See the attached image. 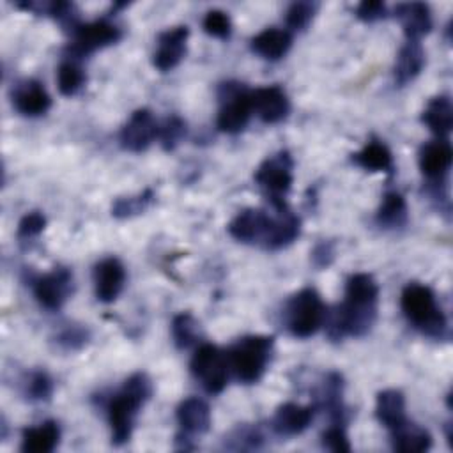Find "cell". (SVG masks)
Listing matches in <instances>:
<instances>
[{
    "mask_svg": "<svg viewBox=\"0 0 453 453\" xmlns=\"http://www.w3.org/2000/svg\"><path fill=\"white\" fill-rule=\"evenodd\" d=\"M152 395V384L142 372L133 373L122 389L108 402V423L111 428V442L122 444L131 437L138 409Z\"/></svg>",
    "mask_w": 453,
    "mask_h": 453,
    "instance_id": "6da1fadb",
    "label": "cell"
},
{
    "mask_svg": "<svg viewBox=\"0 0 453 453\" xmlns=\"http://www.w3.org/2000/svg\"><path fill=\"white\" fill-rule=\"evenodd\" d=\"M402 311L421 333L441 336L446 329V317L437 306L434 292L421 283H409L400 297Z\"/></svg>",
    "mask_w": 453,
    "mask_h": 453,
    "instance_id": "7a4b0ae2",
    "label": "cell"
},
{
    "mask_svg": "<svg viewBox=\"0 0 453 453\" xmlns=\"http://www.w3.org/2000/svg\"><path fill=\"white\" fill-rule=\"evenodd\" d=\"M273 336L255 334L244 336L232 345V349L226 354V359L228 366L234 370L235 377L241 382L251 384L264 375L273 352Z\"/></svg>",
    "mask_w": 453,
    "mask_h": 453,
    "instance_id": "3957f363",
    "label": "cell"
},
{
    "mask_svg": "<svg viewBox=\"0 0 453 453\" xmlns=\"http://www.w3.org/2000/svg\"><path fill=\"white\" fill-rule=\"evenodd\" d=\"M326 320V306L313 288H303L294 294L285 306V322L297 338L315 334Z\"/></svg>",
    "mask_w": 453,
    "mask_h": 453,
    "instance_id": "277c9868",
    "label": "cell"
},
{
    "mask_svg": "<svg viewBox=\"0 0 453 453\" xmlns=\"http://www.w3.org/2000/svg\"><path fill=\"white\" fill-rule=\"evenodd\" d=\"M292 157L287 150L269 156L255 172V182L265 191L274 209L287 207L285 195L292 184Z\"/></svg>",
    "mask_w": 453,
    "mask_h": 453,
    "instance_id": "5b68a950",
    "label": "cell"
},
{
    "mask_svg": "<svg viewBox=\"0 0 453 453\" xmlns=\"http://www.w3.org/2000/svg\"><path fill=\"white\" fill-rule=\"evenodd\" d=\"M228 359L212 343L200 345L191 357V373L200 380L203 389L211 395L221 393L228 379Z\"/></svg>",
    "mask_w": 453,
    "mask_h": 453,
    "instance_id": "8992f818",
    "label": "cell"
},
{
    "mask_svg": "<svg viewBox=\"0 0 453 453\" xmlns=\"http://www.w3.org/2000/svg\"><path fill=\"white\" fill-rule=\"evenodd\" d=\"M221 108L218 113V127L225 133H239L246 127L253 110L250 90L239 83H223L219 88Z\"/></svg>",
    "mask_w": 453,
    "mask_h": 453,
    "instance_id": "52a82bcc",
    "label": "cell"
},
{
    "mask_svg": "<svg viewBox=\"0 0 453 453\" xmlns=\"http://www.w3.org/2000/svg\"><path fill=\"white\" fill-rule=\"evenodd\" d=\"M120 39V30L106 19H97L74 27V39L71 51L74 55H88Z\"/></svg>",
    "mask_w": 453,
    "mask_h": 453,
    "instance_id": "ba28073f",
    "label": "cell"
},
{
    "mask_svg": "<svg viewBox=\"0 0 453 453\" xmlns=\"http://www.w3.org/2000/svg\"><path fill=\"white\" fill-rule=\"evenodd\" d=\"M73 274L65 267H55L51 273L35 278L34 296L48 310H58L69 297Z\"/></svg>",
    "mask_w": 453,
    "mask_h": 453,
    "instance_id": "9c48e42d",
    "label": "cell"
},
{
    "mask_svg": "<svg viewBox=\"0 0 453 453\" xmlns=\"http://www.w3.org/2000/svg\"><path fill=\"white\" fill-rule=\"evenodd\" d=\"M159 134V126L147 108L136 110L120 131V143L131 152L145 150Z\"/></svg>",
    "mask_w": 453,
    "mask_h": 453,
    "instance_id": "30bf717a",
    "label": "cell"
},
{
    "mask_svg": "<svg viewBox=\"0 0 453 453\" xmlns=\"http://www.w3.org/2000/svg\"><path fill=\"white\" fill-rule=\"evenodd\" d=\"M251 99V110L265 122V124H276L283 120L288 115L290 103L283 88L278 85L271 87H260L250 92Z\"/></svg>",
    "mask_w": 453,
    "mask_h": 453,
    "instance_id": "8fae6325",
    "label": "cell"
},
{
    "mask_svg": "<svg viewBox=\"0 0 453 453\" xmlns=\"http://www.w3.org/2000/svg\"><path fill=\"white\" fill-rule=\"evenodd\" d=\"M188 35H189V30L188 27H182V25L161 32L157 35V46L152 57V64L163 73L173 69L186 55Z\"/></svg>",
    "mask_w": 453,
    "mask_h": 453,
    "instance_id": "7c38bea8",
    "label": "cell"
},
{
    "mask_svg": "<svg viewBox=\"0 0 453 453\" xmlns=\"http://www.w3.org/2000/svg\"><path fill=\"white\" fill-rule=\"evenodd\" d=\"M271 225V216L260 209L241 211L228 225V232L234 239L241 242L265 241Z\"/></svg>",
    "mask_w": 453,
    "mask_h": 453,
    "instance_id": "4fadbf2b",
    "label": "cell"
},
{
    "mask_svg": "<svg viewBox=\"0 0 453 453\" xmlns=\"http://www.w3.org/2000/svg\"><path fill=\"white\" fill-rule=\"evenodd\" d=\"M126 281V271L120 260L110 257L94 267L96 296L103 303H111L120 294Z\"/></svg>",
    "mask_w": 453,
    "mask_h": 453,
    "instance_id": "5bb4252c",
    "label": "cell"
},
{
    "mask_svg": "<svg viewBox=\"0 0 453 453\" xmlns=\"http://www.w3.org/2000/svg\"><path fill=\"white\" fill-rule=\"evenodd\" d=\"M12 104L19 113L27 117H37L50 110L51 99L46 88L39 81L25 80L14 87Z\"/></svg>",
    "mask_w": 453,
    "mask_h": 453,
    "instance_id": "9a60e30c",
    "label": "cell"
},
{
    "mask_svg": "<svg viewBox=\"0 0 453 453\" xmlns=\"http://www.w3.org/2000/svg\"><path fill=\"white\" fill-rule=\"evenodd\" d=\"M177 421L184 432V437L202 435L211 426V409L202 398L189 396L179 403Z\"/></svg>",
    "mask_w": 453,
    "mask_h": 453,
    "instance_id": "2e32d148",
    "label": "cell"
},
{
    "mask_svg": "<svg viewBox=\"0 0 453 453\" xmlns=\"http://www.w3.org/2000/svg\"><path fill=\"white\" fill-rule=\"evenodd\" d=\"M453 150L446 138L428 142L419 150V168L428 179H441L451 166Z\"/></svg>",
    "mask_w": 453,
    "mask_h": 453,
    "instance_id": "e0dca14e",
    "label": "cell"
},
{
    "mask_svg": "<svg viewBox=\"0 0 453 453\" xmlns=\"http://www.w3.org/2000/svg\"><path fill=\"white\" fill-rule=\"evenodd\" d=\"M315 409L311 405H299V403H283L276 409L273 418V428L280 435H297L308 428L310 421L313 419Z\"/></svg>",
    "mask_w": 453,
    "mask_h": 453,
    "instance_id": "ac0fdd59",
    "label": "cell"
},
{
    "mask_svg": "<svg viewBox=\"0 0 453 453\" xmlns=\"http://www.w3.org/2000/svg\"><path fill=\"white\" fill-rule=\"evenodd\" d=\"M396 18L402 23V28L407 35V41H416L423 35H426L432 28V14L426 4L421 2H411V4H400L396 5Z\"/></svg>",
    "mask_w": 453,
    "mask_h": 453,
    "instance_id": "d6986e66",
    "label": "cell"
},
{
    "mask_svg": "<svg viewBox=\"0 0 453 453\" xmlns=\"http://www.w3.org/2000/svg\"><path fill=\"white\" fill-rule=\"evenodd\" d=\"M278 216H271V225L264 246L269 250H278L290 244L299 235V218L294 216L288 207L276 209Z\"/></svg>",
    "mask_w": 453,
    "mask_h": 453,
    "instance_id": "ffe728a7",
    "label": "cell"
},
{
    "mask_svg": "<svg viewBox=\"0 0 453 453\" xmlns=\"http://www.w3.org/2000/svg\"><path fill=\"white\" fill-rule=\"evenodd\" d=\"M391 441H393V448L396 451H403V453H419V451H426L432 446V437L430 434L421 428L416 423L411 421H403L398 426L391 428Z\"/></svg>",
    "mask_w": 453,
    "mask_h": 453,
    "instance_id": "44dd1931",
    "label": "cell"
},
{
    "mask_svg": "<svg viewBox=\"0 0 453 453\" xmlns=\"http://www.w3.org/2000/svg\"><path fill=\"white\" fill-rule=\"evenodd\" d=\"M60 439V428L55 421H44L39 426L25 428L21 449L25 453H50L57 448Z\"/></svg>",
    "mask_w": 453,
    "mask_h": 453,
    "instance_id": "7402d4cb",
    "label": "cell"
},
{
    "mask_svg": "<svg viewBox=\"0 0 453 453\" xmlns=\"http://www.w3.org/2000/svg\"><path fill=\"white\" fill-rule=\"evenodd\" d=\"M292 44V37L281 28H265L251 39V50L267 60L281 58Z\"/></svg>",
    "mask_w": 453,
    "mask_h": 453,
    "instance_id": "603a6c76",
    "label": "cell"
},
{
    "mask_svg": "<svg viewBox=\"0 0 453 453\" xmlns=\"http://www.w3.org/2000/svg\"><path fill=\"white\" fill-rule=\"evenodd\" d=\"M425 65V53L419 42L416 41H407L396 57L395 64V80L398 85H405L412 81L423 69Z\"/></svg>",
    "mask_w": 453,
    "mask_h": 453,
    "instance_id": "cb8c5ba5",
    "label": "cell"
},
{
    "mask_svg": "<svg viewBox=\"0 0 453 453\" xmlns=\"http://www.w3.org/2000/svg\"><path fill=\"white\" fill-rule=\"evenodd\" d=\"M377 419L388 428H395L403 423L405 418V398L398 389H384L377 395L375 402Z\"/></svg>",
    "mask_w": 453,
    "mask_h": 453,
    "instance_id": "d4e9b609",
    "label": "cell"
},
{
    "mask_svg": "<svg viewBox=\"0 0 453 453\" xmlns=\"http://www.w3.org/2000/svg\"><path fill=\"white\" fill-rule=\"evenodd\" d=\"M423 122L439 138H444L453 127V106L448 96H437L428 101L423 111Z\"/></svg>",
    "mask_w": 453,
    "mask_h": 453,
    "instance_id": "484cf974",
    "label": "cell"
},
{
    "mask_svg": "<svg viewBox=\"0 0 453 453\" xmlns=\"http://www.w3.org/2000/svg\"><path fill=\"white\" fill-rule=\"evenodd\" d=\"M377 221H379V225L386 226V228L403 226L407 223L405 198L396 191L386 193L380 202V207L377 211Z\"/></svg>",
    "mask_w": 453,
    "mask_h": 453,
    "instance_id": "4316f807",
    "label": "cell"
},
{
    "mask_svg": "<svg viewBox=\"0 0 453 453\" xmlns=\"http://www.w3.org/2000/svg\"><path fill=\"white\" fill-rule=\"evenodd\" d=\"M352 157L359 166L370 172H391L393 168V156L389 149L380 142H370Z\"/></svg>",
    "mask_w": 453,
    "mask_h": 453,
    "instance_id": "83f0119b",
    "label": "cell"
},
{
    "mask_svg": "<svg viewBox=\"0 0 453 453\" xmlns=\"http://www.w3.org/2000/svg\"><path fill=\"white\" fill-rule=\"evenodd\" d=\"M377 297H379V287L370 274L356 273L347 280V285H345L347 301L377 304Z\"/></svg>",
    "mask_w": 453,
    "mask_h": 453,
    "instance_id": "f1b7e54d",
    "label": "cell"
},
{
    "mask_svg": "<svg viewBox=\"0 0 453 453\" xmlns=\"http://www.w3.org/2000/svg\"><path fill=\"white\" fill-rule=\"evenodd\" d=\"M57 83H58L60 94L73 96V94H76L83 87L85 73H83V69L74 60H65L58 67Z\"/></svg>",
    "mask_w": 453,
    "mask_h": 453,
    "instance_id": "f546056e",
    "label": "cell"
},
{
    "mask_svg": "<svg viewBox=\"0 0 453 453\" xmlns=\"http://www.w3.org/2000/svg\"><path fill=\"white\" fill-rule=\"evenodd\" d=\"M172 336L179 349L191 347L198 338V322L189 313H179L172 322Z\"/></svg>",
    "mask_w": 453,
    "mask_h": 453,
    "instance_id": "4dcf8cb0",
    "label": "cell"
},
{
    "mask_svg": "<svg viewBox=\"0 0 453 453\" xmlns=\"http://www.w3.org/2000/svg\"><path fill=\"white\" fill-rule=\"evenodd\" d=\"M152 200V193L145 191L138 196H129V198H119L115 200L113 207H111V214L117 218H129L134 216L142 211H145V207L150 203Z\"/></svg>",
    "mask_w": 453,
    "mask_h": 453,
    "instance_id": "1f68e13d",
    "label": "cell"
},
{
    "mask_svg": "<svg viewBox=\"0 0 453 453\" xmlns=\"http://www.w3.org/2000/svg\"><path fill=\"white\" fill-rule=\"evenodd\" d=\"M203 30L212 37L226 39L232 32V21L226 12L219 9H212L203 18Z\"/></svg>",
    "mask_w": 453,
    "mask_h": 453,
    "instance_id": "d6a6232c",
    "label": "cell"
},
{
    "mask_svg": "<svg viewBox=\"0 0 453 453\" xmlns=\"http://www.w3.org/2000/svg\"><path fill=\"white\" fill-rule=\"evenodd\" d=\"M317 11V4L313 2H296L287 11V23L294 30H303L311 21Z\"/></svg>",
    "mask_w": 453,
    "mask_h": 453,
    "instance_id": "836d02e7",
    "label": "cell"
},
{
    "mask_svg": "<svg viewBox=\"0 0 453 453\" xmlns=\"http://www.w3.org/2000/svg\"><path fill=\"white\" fill-rule=\"evenodd\" d=\"M184 133H186V124L182 122V119L173 115V117H168L163 122V126H159V134L157 136H159L163 147L166 150H172L180 142Z\"/></svg>",
    "mask_w": 453,
    "mask_h": 453,
    "instance_id": "e575fe53",
    "label": "cell"
},
{
    "mask_svg": "<svg viewBox=\"0 0 453 453\" xmlns=\"http://www.w3.org/2000/svg\"><path fill=\"white\" fill-rule=\"evenodd\" d=\"M322 444L331 449V451H336V453H347L350 451V444H349V439H347V434L343 430L342 425L338 423H333V426H329L324 435H322Z\"/></svg>",
    "mask_w": 453,
    "mask_h": 453,
    "instance_id": "d590c367",
    "label": "cell"
},
{
    "mask_svg": "<svg viewBox=\"0 0 453 453\" xmlns=\"http://www.w3.org/2000/svg\"><path fill=\"white\" fill-rule=\"evenodd\" d=\"M46 226V218L44 214L34 211V212H28L21 218L19 225H18V237L19 239H30V237H35L39 235Z\"/></svg>",
    "mask_w": 453,
    "mask_h": 453,
    "instance_id": "8d00e7d4",
    "label": "cell"
},
{
    "mask_svg": "<svg viewBox=\"0 0 453 453\" xmlns=\"http://www.w3.org/2000/svg\"><path fill=\"white\" fill-rule=\"evenodd\" d=\"M28 393H30V398H35V400H44L51 395V380L46 373H34L30 377V382H28Z\"/></svg>",
    "mask_w": 453,
    "mask_h": 453,
    "instance_id": "74e56055",
    "label": "cell"
},
{
    "mask_svg": "<svg viewBox=\"0 0 453 453\" xmlns=\"http://www.w3.org/2000/svg\"><path fill=\"white\" fill-rule=\"evenodd\" d=\"M356 14L363 21H377L386 16V5L377 0H366L357 5Z\"/></svg>",
    "mask_w": 453,
    "mask_h": 453,
    "instance_id": "f35d334b",
    "label": "cell"
},
{
    "mask_svg": "<svg viewBox=\"0 0 453 453\" xmlns=\"http://www.w3.org/2000/svg\"><path fill=\"white\" fill-rule=\"evenodd\" d=\"M331 258H333V248H331V244L322 242V244H319V246L315 248V251H313V260H315V264H317L319 267L329 265Z\"/></svg>",
    "mask_w": 453,
    "mask_h": 453,
    "instance_id": "ab89813d",
    "label": "cell"
}]
</instances>
